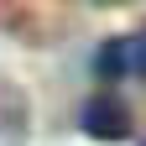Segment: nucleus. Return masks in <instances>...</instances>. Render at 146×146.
<instances>
[{
    "label": "nucleus",
    "mask_w": 146,
    "mask_h": 146,
    "mask_svg": "<svg viewBox=\"0 0 146 146\" xmlns=\"http://www.w3.org/2000/svg\"><path fill=\"white\" fill-rule=\"evenodd\" d=\"M84 136H94V141H131L136 136V120H131V104H125L120 94H94L84 104Z\"/></svg>",
    "instance_id": "obj_1"
},
{
    "label": "nucleus",
    "mask_w": 146,
    "mask_h": 146,
    "mask_svg": "<svg viewBox=\"0 0 146 146\" xmlns=\"http://www.w3.org/2000/svg\"><path fill=\"white\" fill-rule=\"evenodd\" d=\"M0 136L5 141H21L26 136V94L11 78H0Z\"/></svg>",
    "instance_id": "obj_2"
},
{
    "label": "nucleus",
    "mask_w": 146,
    "mask_h": 146,
    "mask_svg": "<svg viewBox=\"0 0 146 146\" xmlns=\"http://www.w3.org/2000/svg\"><path fill=\"white\" fill-rule=\"evenodd\" d=\"M94 73L99 78H125V36H110L94 47Z\"/></svg>",
    "instance_id": "obj_3"
},
{
    "label": "nucleus",
    "mask_w": 146,
    "mask_h": 146,
    "mask_svg": "<svg viewBox=\"0 0 146 146\" xmlns=\"http://www.w3.org/2000/svg\"><path fill=\"white\" fill-rule=\"evenodd\" d=\"M125 73L146 78V31H131V36H125Z\"/></svg>",
    "instance_id": "obj_4"
}]
</instances>
